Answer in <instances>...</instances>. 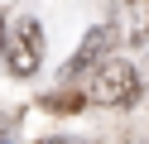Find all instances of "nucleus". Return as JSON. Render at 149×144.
I'll use <instances>...</instances> for the list:
<instances>
[{"instance_id": "7ed1b4c3", "label": "nucleus", "mask_w": 149, "mask_h": 144, "mask_svg": "<svg viewBox=\"0 0 149 144\" xmlns=\"http://www.w3.org/2000/svg\"><path fill=\"white\" fill-rule=\"evenodd\" d=\"M111 24H91L87 29V38L77 43V53L68 58V67H63V82H72V77H82V72H91L96 63H106L111 58Z\"/></svg>"}, {"instance_id": "f257e3e1", "label": "nucleus", "mask_w": 149, "mask_h": 144, "mask_svg": "<svg viewBox=\"0 0 149 144\" xmlns=\"http://www.w3.org/2000/svg\"><path fill=\"white\" fill-rule=\"evenodd\" d=\"M87 101L106 106V111H125V106L139 101V72L125 63V58H106V63L91 67V96Z\"/></svg>"}, {"instance_id": "39448f33", "label": "nucleus", "mask_w": 149, "mask_h": 144, "mask_svg": "<svg viewBox=\"0 0 149 144\" xmlns=\"http://www.w3.org/2000/svg\"><path fill=\"white\" fill-rule=\"evenodd\" d=\"M43 106H48L53 115H68V111L77 115L82 106H87V96H77V91H53V96H43Z\"/></svg>"}, {"instance_id": "20e7f679", "label": "nucleus", "mask_w": 149, "mask_h": 144, "mask_svg": "<svg viewBox=\"0 0 149 144\" xmlns=\"http://www.w3.org/2000/svg\"><path fill=\"white\" fill-rule=\"evenodd\" d=\"M125 38H135V43L149 38V0H130V29H125Z\"/></svg>"}, {"instance_id": "423d86ee", "label": "nucleus", "mask_w": 149, "mask_h": 144, "mask_svg": "<svg viewBox=\"0 0 149 144\" xmlns=\"http://www.w3.org/2000/svg\"><path fill=\"white\" fill-rule=\"evenodd\" d=\"M43 144H87V139H72V134H53V139H43Z\"/></svg>"}, {"instance_id": "0eeeda50", "label": "nucleus", "mask_w": 149, "mask_h": 144, "mask_svg": "<svg viewBox=\"0 0 149 144\" xmlns=\"http://www.w3.org/2000/svg\"><path fill=\"white\" fill-rule=\"evenodd\" d=\"M5 34H10V29H5V19H0V53H5Z\"/></svg>"}, {"instance_id": "6e6552de", "label": "nucleus", "mask_w": 149, "mask_h": 144, "mask_svg": "<svg viewBox=\"0 0 149 144\" xmlns=\"http://www.w3.org/2000/svg\"><path fill=\"white\" fill-rule=\"evenodd\" d=\"M139 144H149V139H139Z\"/></svg>"}, {"instance_id": "f03ea898", "label": "nucleus", "mask_w": 149, "mask_h": 144, "mask_svg": "<svg viewBox=\"0 0 149 144\" xmlns=\"http://www.w3.org/2000/svg\"><path fill=\"white\" fill-rule=\"evenodd\" d=\"M5 67H10L15 77H34L43 63V29L39 19H19L15 24V34H5Z\"/></svg>"}]
</instances>
